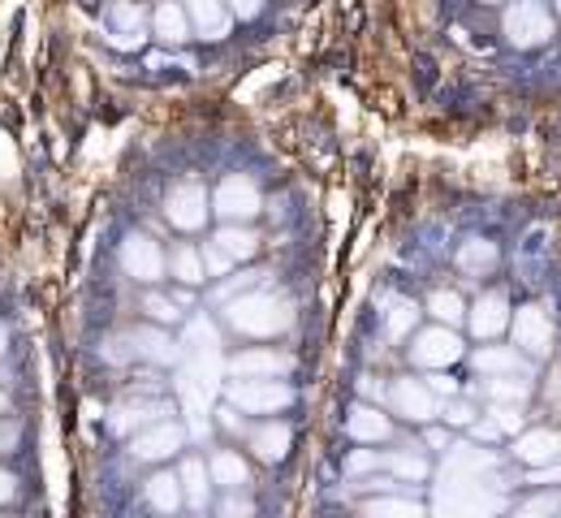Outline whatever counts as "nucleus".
Here are the masks:
<instances>
[{
  "label": "nucleus",
  "mask_w": 561,
  "mask_h": 518,
  "mask_svg": "<svg viewBox=\"0 0 561 518\" xmlns=\"http://www.w3.org/2000/svg\"><path fill=\"white\" fill-rule=\"evenodd\" d=\"M182 4L191 13L195 35H204V39H225L229 35V22H233L229 0H182Z\"/></svg>",
  "instance_id": "f3484780"
},
{
  "label": "nucleus",
  "mask_w": 561,
  "mask_h": 518,
  "mask_svg": "<svg viewBox=\"0 0 561 518\" xmlns=\"http://www.w3.org/2000/svg\"><path fill=\"white\" fill-rule=\"evenodd\" d=\"M385 471L393 480H402V484H423L432 475V462L423 458L420 449H393V453H385Z\"/></svg>",
  "instance_id": "bb28decb"
},
{
  "label": "nucleus",
  "mask_w": 561,
  "mask_h": 518,
  "mask_svg": "<svg viewBox=\"0 0 561 518\" xmlns=\"http://www.w3.org/2000/svg\"><path fill=\"white\" fill-rule=\"evenodd\" d=\"M122 268H126V277L151 286V281H160L169 273V255L160 251V242L151 233H130L122 242Z\"/></svg>",
  "instance_id": "1a4fd4ad"
},
{
  "label": "nucleus",
  "mask_w": 561,
  "mask_h": 518,
  "mask_svg": "<svg viewBox=\"0 0 561 518\" xmlns=\"http://www.w3.org/2000/svg\"><path fill=\"white\" fill-rule=\"evenodd\" d=\"M13 445H18V424H4L0 428V453H9Z\"/></svg>",
  "instance_id": "de8ad7c7"
},
{
  "label": "nucleus",
  "mask_w": 561,
  "mask_h": 518,
  "mask_svg": "<svg viewBox=\"0 0 561 518\" xmlns=\"http://www.w3.org/2000/svg\"><path fill=\"white\" fill-rule=\"evenodd\" d=\"M142 497H147V506H151L156 515H178V510L186 506L182 475H169V471L151 475V480H147V488H142Z\"/></svg>",
  "instance_id": "4be33fe9"
},
{
  "label": "nucleus",
  "mask_w": 561,
  "mask_h": 518,
  "mask_svg": "<svg viewBox=\"0 0 561 518\" xmlns=\"http://www.w3.org/2000/svg\"><path fill=\"white\" fill-rule=\"evenodd\" d=\"M182 493H186V506L191 510H208V462L204 458H182Z\"/></svg>",
  "instance_id": "cd10ccee"
},
{
  "label": "nucleus",
  "mask_w": 561,
  "mask_h": 518,
  "mask_svg": "<svg viewBox=\"0 0 561 518\" xmlns=\"http://www.w3.org/2000/svg\"><path fill=\"white\" fill-rule=\"evenodd\" d=\"M264 4H268V0H229V9H233V18H242V22H251V18H260V13H264Z\"/></svg>",
  "instance_id": "79ce46f5"
},
{
  "label": "nucleus",
  "mask_w": 561,
  "mask_h": 518,
  "mask_svg": "<svg viewBox=\"0 0 561 518\" xmlns=\"http://www.w3.org/2000/svg\"><path fill=\"white\" fill-rule=\"evenodd\" d=\"M229 371L233 376H289L294 359L285 350H242L229 359Z\"/></svg>",
  "instance_id": "412c9836"
},
{
  "label": "nucleus",
  "mask_w": 561,
  "mask_h": 518,
  "mask_svg": "<svg viewBox=\"0 0 561 518\" xmlns=\"http://www.w3.org/2000/svg\"><path fill=\"white\" fill-rule=\"evenodd\" d=\"M420 315L423 311L411 302V298H402V295L385 298V333H389L393 342L411 337V333H415V324H420Z\"/></svg>",
  "instance_id": "a878e982"
},
{
  "label": "nucleus",
  "mask_w": 561,
  "mask_h": 518,
  "mask_svg": "<svg viewBox=\"0 0 561 518\" xmlns=\"http://www.w3.org/2000/svg\"><path fill=\"white\" fill-rule=\"evenodd\" d=\"M363 393H367V398H380V393H385V389H380V384H376V376H367V380H363Z\"/></svg>",
  "instance_id": "09e8293b"
},
{
  "label": "nucleus",
  "mask_w": 561,
  "mask_h": 518,
  "mask_svg": "<svg viewBox=\"0 0 561 518\" xmlns=\"http://www.w3.org/2000/svg\"><path fill=\"white\" fill-rule=\"evenodd\" d=\"M160 415H169V406L164 402H151V398H130V402H122V406H113V415H108V428L117 433V437H135L139 428L147 424H156Z\"/></svg>",
  "instance_id": "4468645a"
},
{
  "label": "nucleus",
  "mask_w": 561,
  "mask_h": 518,
  "mask_svg": "<svg viewBox=\"0 0 561 518\" xmlns=\"http://www.w3.org/2000/svg\"><path fill=\"white\" fill-rule=\"evenodd\" d=\"M510 320H514V311H510V298L501 295V290H489V295H480L467 307V329H471L480 342L501 337V333L510 329Z\"/></svg>",
  "instance_id": "f8f14e48"
},
{
  "label": "nucleus",
  "mask_w": 561,
  "mask_h": 518,
  "mask_svg": "<svg viewBox=\"0 0 561 518\" xmlns=\"http://www.w3.org/2000/svg\"><path fill=\"white\" fill-rule=\"evenodd\" d=\"M225 402H233L242 415H277L294 402V389L285 376H233L225 384Z\"/></svg>",
  "instance_id": "f03ea898"
},
{
  "label": "nucleus",
  "mask_w": 561,
  "mask_h": 518,
  "mask_svg": "<svg viewBox=\"0 0 561 518\" xmlns=\"http://www.w3.org/2000/svg\"><path fill=\"white\" fill-rule=\"evenodd\" d=\"M233 264H238V260H233V255H225L216 242L204 246V268H208V277H216V281H220V277H229V268H233Z\"/></svg>",
  "instance_id": "c9c22d12"
},
{
  "label": "nucleus",
  "mask_w": 561,
  "mask_h": 518,
  "mask_svg": "<svg viewBox=\"0 0 561 518\" xmlns=\"http://www.w3.org/2000/svg\"><path fill=\"white\" fill-rule=\"evenodd\" d=\"M510 329H514V346L523 355L549 359V350H553V320H549L545 307H536V302L531 307H518L514 320H510Z\"/></svg>",
  "instance_id": "9d476101"
},
{
  "label": "nucleus",
  "mask_w": 561,
  "mask_h": 518,
  "mask_svg": "<svg viewBox=\"0 0 561 518\" xmlns=\"http://www.w3.org/2000/svg\"><path fill=\"white\" fill-rule=\"evenodd\" d=\"M211 212H216L220 221H242V225L255 221V217L264 212V195H260L255 177L229 173V177L216 186V195H211Z\"/></svg>",
  "instance_id": "7ed1b4c3"
},
{
  "label": "nucleus",
  "mask_w": 561,
  "mask_h": 518,
  "mask_svg": "<svg viewBox=\"0 0 561 518\" xmlns=\"http://www.w3.org/2000/svg\"><path fill=\"white\" fill-rule=\"evenodd\" d=\"M108 18H113V44L117 48H142V39H147V9H142L139 0H113Z\"/></svg>",
  "instance_id": "ddd939ff"
},
{
  "label": "nucleus",
  "mask_w": 561,
  "mask_h": 518,
  "mask_svg": "<svg viewBox=\"0 0 561 518\" xmlns=\"http://www.w3.org/2000/svg\"><path fill=\"white\" fill-rule=\"evenodd\" d=\"M489 415L496 419V428H501V433H523V406H505V402H492Z\"/></svg>",
  "instance_id": "e433bc0d"
},
{
  "label": "nucleus",
  "mask_w": 561,
  "mask_h": 518,
  "mask_svg": "<svg viewBox=\"0 0 561 518\" xmlns=\"http://www.w3.org/2000/svg\"><path fill=\"white\" fill-rule=\"evenodd\" d=\"M484 4H501V0H484Z\"/></svg>",
  "instance_id": "864d4df0"
},
{
  "label": "nucleus",
  "mask_w": 561,
  "mask_h": 518,
  "mask_svg": "<svg viewBox=\"0 0 561 518\" xmlns=\"http://www.w3.org/2000/svg\"><path fill=\"white\" fill-rule=\"evenodd\" d=\"M182 445H186V428H182L178 419H156V424H147V428H139V433L130 437V453H135L139 462H164V458H173Z\"/></svg>",
  "instance_id": "9b49d317"
},
{
  "label": "nucleus",
  "mask_w": 561,
  "mask_h": 518,
  "mask_svg": "<svg viewBox=\"0 0 561 518\" xmlns=\"http://www.w3.org/2000/svg\"><path fill=\"white\" fill-rule=\"evenodd\" d=\"M440 419H445L449 428H471V424L480 419V411H476L471 402H458V398H449V402H440Z\"/></svg>",
  "instance_id": "f704fd0d"
},
{
  "label": "nucleus",
  "mask_w": 561,
  "mask_h": 518,
  "mask_svg": "<svg viewBox=\"0 0 561 518\" xmlns=\"http://www.w3.org/2000/svg\"><path fill=\"white\" fill-rule=\"evenodd\" d=\"M238 415H242V411H238L233 402H225V406L216 411V419H220V428H225V433H233V437H242V433H247V419H238Z\"/></svg>",
  "instance_id": "58836bf2"
},
{
  "label": "nucleus",
  "mask_w": 561,
  "mask_h": 518,
  "mask_svg": "<svg viewBox=\"0 0 561 518\" xmlns=\"http://www.w3.org/2000/svg\"><path fill=\"white\" fill-rule=\"evenodd\" d=\"M436 324H467V298L458 295V290H432L427 295V307H423Z\"/></svg>",
  "instance_id": "7c9ffc66"
},
{
  "label": "nucleus",
  "mask_w": 561,
  "mask_h": 518,
  "mask_svg": "<svg viewBox=\"0 0 561 518\" xmlns=\"http://www.w3.org/2000/svg\"><path fill=\"white\" fill-rule=\"evenodd\" d=\"M363 515H376V518H420L423 515V502H415V497H371V502H363Z\"/></svg>",
  "instance_id": "2f4dec72"
},
{
  "label": "nucleus",
  "mask_w": 561,
  "mask_h": 518,
  "mask_svg": "<svg viewBox=\"0 0 561 518\" xmlns=\"http://www.w3.org/2000/svg\"><path fill=\"white\" fill-rule=\"evenodd\" d=\"M376 467H385V458H380V453H371V449H358V453H351V462H346V471H351V475L376 471Z\"/></svg>",
  "instance_id": "ea45409f"
},
{
  "label": "nucleus",
  "mask_w": 561,
  "mask_h": 518,
  "mask_svg": "<svg viewBox=\"0 0 561 518\" xmlns=\"http://www.w3.org/2000/svg\"><path fill=\"white\" fill-rule=\"evenodd\" d=\"M389 411L411 419V424H432L440 415V398L432 393L427 380H415V376H402L389 384Z\"/></svg>",
  "instance_id": "6e6552de"
},
{
  "label": "nucleus",
  "mask_w": 561,
  "mask_h": 518,
  "mask_svg": "<svg viewBox=\"0 0 561 518\" xmlns=\"http://www.w3.org/2000/svg\"><path fill=\"white\" fill-rule=\"evenodd\" d=\"M208 186L204 182H178L169 195H164V221L173 225V229H182V233H195V229H204L208 225Z\"/></svg>",
  "instance_id": "0eeeda50"
},
{
  "label": "nucleus",
  "mask_w": 561,
  "mask_h": 518,
  "mask_svg": "<svg viewBox=\"0 0 561 518\" xmlns=\"http://www.w3.org/2000/svg\"><path fill=\"white\" fill-rule=\"evenodd\" d=\"M268 281V273L264 268H251V273H238V277H220V286H216V302L225 307L229 298L247 295V290H255V286H264Z\"/></svg>",
  "instance_id": "473e14b6"
},
{
  "label": "nucleus",
  "mask_w": 561,
  "mask_h": 518,
  "mask_svg": "<svg viewBox=\"0 0 561 518\" xmlns=\"http://www.w3.org/2000/svg\"><path fill=\"white\" fill-rule=\"evenodd\" d=\"M471 368L480 376H510V371H527V364H523L518 346H480L471 355Z\"/></svg>",
  "instance_id": "5701e85b"
},
{
  "label": "nucleus",
  "mask_w": 561,
  "mask_h": 518,
  "mask_svg": "<svg viewBox=\"0 0 561 518\" xmlns=\"http://www.w3.org/2000/svg\"><path fill=\"white\" fill-rule=\"evenodd\" d=\"M484 398H489V402H505V406H523V402L531 398V384L523 380V371L484 376Z\"/></svg>",
  "instance_id": "c85d7f7f"
},
{
  "label": "nucleus",
  "mask_w": 561,
  "mask_h": 518,
  "mask_svg": "<svg viewBox=\"0 0 561 518\" xmlns=\"http://www.w3.org/2000/svg\"><path fill=\"white\" fill-rule=\"evenodd\" d=\"M427 384H432V393H436V398H454V393H458V384H454L449 376H440V371H436V376H427Z\"/></svg>",
  "instance_id": "c03bdc74"
},
{
  "label": "nucleus",
  "mask_w": 561,
  "mask_h": 518,
  "mask_svg": "<svg viewBox=\"0 0 561 518\" xmlns=\"http://www.w3.org/2000/svg\"><path fill=\"white\" fill-rule=\"evenodd\" d=\"M151 35H156L160 44H169V48H182V44L195 35L186 4H178V0H164V4L151 13Z\"/></svg>",
  "instance_id": "dca6fc26"
},
{
  "label": "nucleus",
  "mask_w": 561,
  "mask_h": 518,
  "mask_svg": "<svg viewBox=\"0 0 561 518\" xmlns=\"http://www.w3.org/2000/svg\"><path fill=\"white\" fill-rule=\"evenodd\" d=\"M4 415H9V398L0 393V419H4Z\"/></svg>",
  "instance_id": "3c124183"
},
{
  "label": "nucleus",
  "mask_w": 561,
  "mask_h": 518,
  "mask_svg": "<svg viewBox=\"0 0 561 518\" xmlns=\"http://www.w3.org/2000/svg\"><path fill=\"white\" fill-rule=\"evenodd\" d=\"M553 393H558V398H561V376H558V384H553Z\"/></svg>",
  "instance_id": "603ef678"
},
{
  "label": "nucleus",
  "mask_w": 561,
  "mask_h": 518,
  "mask_svg": "<svg viewBox=\"0 0 561 518\" xmlns=\"http://www.w3.org/2000/svg\"><path fill=\"white\" fill-rule=\"evenodd\" d=\"M423 445H427V449H440V453H445V449H449V433H445V428H432V424H427V433H423Z\"/></svg>",
  "instance_id": "a18cd8bd"
},
{
  "label": "nucleus",
  "mask_w": 561,
  "mask_h": 518,
  "mask_svg": "<svg viewBox=\"0 0 561 518\" xmlns=\"http://www.w3.org/2000/svg\"><path fill=\"white\" fill-rule=\"evenodd\" d=\"M4 350H9V329L0 324V355H4Z\"/></svg>",
  "instance_id": "8fccbe9b"
},
{
  "label": "nucleus",
  "mask_w": 561,
  "mask_h": 518,
  "mask_svg": "<svg viewBox=\"0 0 561 518\" xmlns=\"http://www.w3.org/2000/svg\"><path fill=\"white\" fill-rule=\"evenodd\" d=\"M208 471H211V484L225 488V493H242V488L251 484V467H247V458L233 453V449H216L208 458Z\"/></svg>",
  "instance_id": "aec40b11"
},
{
  "label": "nucleus",
  "mask_w": 561,
  "mask_h": 518,
  "mask_svg": "<svg viewBox=\"0 0 561 518\" xmlns=\"http://www.w3.org/2000/svg\"><path fill=\"white\" fill-rule=\"evenodd\" d=\"M505 39L514 48H540L553 39V13L545 9V0H514L505 9Z\"/></svg>",
  "instance_id": "20e7f679"
},
{
  "label": "nucleus",
  "mask_w": 561,
  "mask_h": 518,
  "mask_svg": "<svg viewBox=\"0 0 561 518\" xmlns=\"http://www.w3.org/2000/svg\"><path fill=\"white\" fill-rule=\"evenodd\" d=\"M13 493H18V480H13L9 471H0V506H4V502H13Z\"/></svg>",
  "instance_id": "49530a36"
},
{
  "label": "nucleus",
  "mask_w": 561,
  "mask_h": 518,
  "mask_svg": "<svg viewBox=\"0 0 561 518\" xmlns=\"http://www.w3.org/2000/svg\"><path fill=\"white\" fill-rule=\"evenodd\" d=\"M561 510V497H536L527 506H518V515H558Z\"/></svg>",
  "instance_id": "a19ab883"
},
{
  "label": "nucleus",
  "mask_w": 561,
  "mask_h": 518,
  "mask_svg": "<svg viewBox=\"0 0 561 518\" xmlns=\"http://www.w3.org/2000/svg\"><path fill=\"white\" fill-rule=\"evenodd\" d=\"M496 260H501V251H496V242H489V238H467L458 246V268L467 277H489L492 268H496Z\"/></svg>",
  "instance_id": "b1692460"
},
{
  "label": "nucleus",
  "mask_w": 561,
  "mask_h": 518,
  "mask_svg": "<svg viewBox=\"0 0 561 518\" xmlns=\"http://www.w3.org/2000/svg\"><path fill=\"white\" fill-rule=\"evenodd\" d=\"M346 433H351L358 445H380L393 437V419L380 411V406H371V402H358L351 415H346Z\"/></svg>",
  "instance_id": "2eb2a0df"
},
{
  "label": "nucleus",
  "mask_w": 561,
  "mask_h": 518,
  "mask_svg": "<svg viewBox=\"0 0 561 518\" xmlns=\"http://www.w3.org/2000/svg\"><path fill=\"white\" fill-rule=\"evenodd\" d=\"M211 242H216L225 255H233V260H255V251H260V233L242 221H225V229H220Z\"/></svg>",
  "instance_id": "393cba45"
},
{
  "label": "nucleus",
  "mask_w": 561,
  "mask_h": 518,
  "mask_svg": "<svg viewBox=\"0 0 561 518\" xmlns=\"http://www.w3.org/2000/svg\"><path fill=\"white\" fill-rule=\"evenodd\" d=\"M225 324L242 337H280L294 329V302L264 286L225 302Z\"/></svg>",
  "instance_id": "f257e3e1"
},
{
  "label": "nucleus",
  "mask_w": 561,
  "mask_h": 518,
  "mask_svg": "<svg viewBox=\"0 0 561 518\" xmlns=\"http://www.w3.org/2000/svg\"><path fill=\"white\" fill-rule=\"evenodd\" d=\"M169 273H173V281H182V286H204V281H208L204 251H195V246H178V251L169 255Z\"/></svg>",
  "instance_id": "c756f323"
},
{
  "label": "nucleus",
  "mask_w": 561,
  "mask_h": 518,
  "mask_svg": "<svg viewBox=\"0 0 561 518\" xmlns=\"http://www.w3.org/2000/svg\"><path fill=\"white\" fill-rule=\"evenodd\" d=\"M558 9H561V0H558Z\"/></svg>",
  "instance_id": "5fc2aeb1"
},
{
  "label": "nucleus",
  "mask_w": 561,
  "mask_h": 518,
  "mask_svg": "<svg viewBox=\"0 0 561 518\" xmlns=\"http://www.w3.org/2000/svg\"><path fill=\"white\" fill-rule=\"evenodd\" d=\"M113 364H126V359H147V364H173L178 359V346H173V337L164 333V324H156L151 320V329H135V333H126V337H117V342H108V350H104Z\"/></svg>",
  "instance_id": "423d86ee"
},
{
  "label": "nucleus",
  "mask_w": 561,
  "mask_h": 518,
  "mask_svg": "<svg viewBox=\"0 0 561 518\" xmlns=\"http://www.w3.org/2000/svg\"><path fill=\"white\" fill-rule=\"evenodd\" d=\"M514 458H518V462H527V467L558 462V458H561V433H553V428H531V433H518V441H514Z\"/></svg>",
  "instance_id": "6ab92c4d"
},
{
  "label": "nucleus",
  "mask_w": 561,
  "mask_h": 518,
  "mask_svg": "<svg viewBox=\"0 0 561 518\" xmlns=\"http://www.w3.org/2000/svg\"><path fill=\"white\" fill-rule=\"evenodd\" d=\"M142 311H147L156 324H164V329L182 320V302H178L173 295H147L142 298Z\"/></svg>",
  "instance_id": "72a5a7b5"
},
{
  "label": "nucleus",
  "mask_w": 561,
  "mask_h": 518,
  "mask_svg": "<svg viewBox=\"0 0 561 518\" xmlns=\"http://www.w3.org/2000/svg\"><path fill=\"white\" fill-rule=\"evenodd\" d=\"M220 515H225V518H247V515H255V506H251V502H242V497H233V493H229V497H225V502H220Z\"/></svg>",
  "instance_id": "37998d69"
},
{
  "label": "nucleus",
  "mask_w": 561,
  "mask_h": 518,
  "mask_svg": "<svg viewBox=\"0 0 561 518\" xmlns=\"http://www.w3.org/2000/svg\"><path fill=\"white\" fill-rule=\"evenodd\" d=\"M247 445H251V453H255L260 462H280V458L289 453V445H294V433H289V424L264 419V424L247 428Z\"/></svg>",
  "instance_id": "a211bd4d"
},
{
  "label": "nucleus",
  "mask_w": 561,
  "mask_h": 518,
  "mask_svg": "<svg viewBox=\"0 0 561 518\" xmlns=\"http://www.w3.org/2000/svg\"><path fill=\"white\" fill-rule=\"evenodd\" d=\"M531 484H540V488H558L561 484V458L558 462H545V467H531V475H527Z\"/></svg>",
  "instance_id": "4c0bfd02"
},
{
  "label": "nucleus",
  "mask_w": 561,
  "mask_h": 518,
  "mask_svg": "<svg viewBox=\"0 0 561 518\" xmlns=\"http://www.w3.org/2000/svg\"><path fill=\"white\" fill-rule=\"evenodd\" d=\"M462 359V337L454 333V324H432L411 333V364L427 371H445Z\"/></svg>",
  "instance_id": "39448f33"
}]
</instances>
